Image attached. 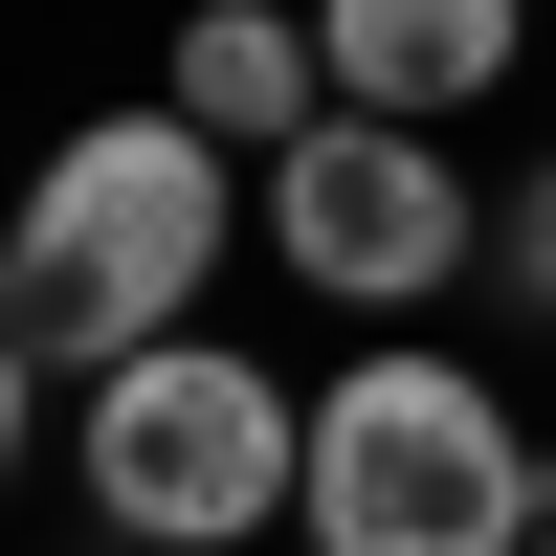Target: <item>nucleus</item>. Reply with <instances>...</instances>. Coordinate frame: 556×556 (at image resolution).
<instances>
[{"mask_svg": "<svg viewBox=\"0 0 556 556\" xmlns=\"http://www.w3.org/2000/svg\"><path fill=\"white\" fill-rule=\"evenodd\" d=\"M223 245H245V156H223L201 112H89L67 156L23 178V245H0V334H23V379H112V356L201 334Z\"/></svg>", "mask_w": 556, "mask_h": 556, "instance_id": "1", "label": "nucleus"}, {"mask_svg": "<svg viewBox=\"0 0 556 556\" xmlns=\"http://www.w3.org/2000/svg\"><path fill=\"white\" fill-rule=\"evenodd\" d=\"M556 534V445L468 356H356L312 401V556H534Z\"/></svg>", "mask_w": 556, "mask_h": 556, "instance_id": "2", "label": "nucleus"}, {"mask_svg": "<svg viewBox=\"0 0 556 556\" xmlns=\"http://www.w3.org/2000/svg\"><path fill=\"white\" fill-rule=\"evenodd\" d=\"M67 468H89V513L134 556H245V534L312 513V401L267 379V356H223V334H156V356L89 379Z\"/></svg>", "mask_w": 556, "mask_h": 556, "instance_id": "3", "label": "nucleus"}, {"mask_svg": "<svg viewBox=\"0 0 556 556\" xmlns=\"http://www.w3.org/2000/svg\"><path fill=\"white\" fill-rule=\"evenodd\" d=\"M267 267H312L334 312H424L468 267V178H445L424 112H312L267 156Z\"/></svg>", "mask_w": 556, "mask_h": 556, "instance_id": "4", "label": "nucleus"}, {"mask_svg": "<svg viewBox=\"0 0 556 556\" xmlns=\"http://www.w3.org/2000/svg\"><path fill=\"white\" fill-rule=\"evenodd\" d=\"M312 45H334V112H468V89H513L534 0H312Z\"/></svg>", "mask_w": 556, "mask_h": 556, "instance_id": "5", "label": "nucleus"}, {"mask_svg": "<svg viewBox=\"0 0 556 556\" xmlns=\"http://www.w3.org/2000/svg\"><path fill=\"white\" fill-rule=\"evenodd\" d=\"M178 112H201L223 156H290V134L334 112V45H312L290 0H201V23H178Z\"/></svg>", "mask_w": 556, "mask_h": 556, "instance_id": "6", "label": "nucleus"}, {"mask_svg": "<svg viewBox=\"0 0 556 556\" xmlns=\"http://www.w3.org/2000/svg\"><path fill=\"white\" fill-rule=\"evenodd\" d=\"M490 267H513V312H556V156L513 178V201H490Z\"/></svg>", "mask_w": 556, "mask_h": 556, "instance_id": "7", "label": "nucleus"}, {"mask_svg": "<svg viewBox=\"0 0 556 556\" xmlns=\"http://www.w3.org/2000/svg\"><path fill=\"white\" fill-rule=\"evenodd\" d=\"M534 556H556V534H534Z\"/></svg>", "mask_w": 556, "mask_h": 556, "instance_id": "8", "label": "nucleus"}]
</instances>
